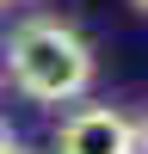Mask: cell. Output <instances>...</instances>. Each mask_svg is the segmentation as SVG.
<instances>
[{
  "instance_id": "5",
  "label": "cell",
  "mask_w": 148,
  "mask_h": 154,
  "mask_svg": "<svg viewBox=\"0 0 148 154\" xmlns=\"http://www.w3.org/2000/svg\"><path fill=\"white\" fill-rule=\"evenodd\" d=\"M0 154H31V148H19V142H12V148H0Z\"/></svg>"
},
{
  "instance_id": "6",
  "label": "cell",
  "mask_w": 148,
  "mask_h": 154,
  "mask_svg": "<svg viewBox=\"0 0 148 154\" xmlns=\"http://www.w3.org/2000/svg\"><path fill=\"white\" fill-rule=\"evenodd\" d=\"M136 6H142V12H148V0H136Z\"/></svg>"
},
{
  "instance_id": "2",
  "label": "cell",
  "mask_w": 148,
  "mask_h": 154,
  "mask_svg": "<svg viewBox=\"0 0 148 154\" xmlns=\"http://www.w3.org/2000/svg\"><path fill=\"white\" fill-rule=\"evenodd\" d=\"M62 154H142L136 123L111 105H86L62 123Z\"/></svg>"
},
{
  "instance_id": "4",
  "label": "cell",
  "mask_w": 148,
  "mask_h": 154,
  "mask_svg": "<svg viewBox=\"0 0 148 154\" xmlns=\"http://www.w3.org/2000/svg\"><path fill=\"white\" fill-rule=\"evenodd\" d=\"M0 148H12V130H6V123H0Z\"/></svg>"
},
{
  "instance_id": "3",
  "label": "cell",
  "mask_w": 148,
  "mask_h": 154,
  "mask_svg": "<svg viewBox=\"0 0 148 154\" xmlns=\"http://www.w3.org/2000/svg\"><path fill=\"white\" fill-rule=\"evenodd\" d=\"M136 142H142V154H148V117H142V130H136Z\"/></svg>"
},
{
  "instance_id": "7",
  "label": "cell",
  "mask_w": 148,
  "mask_h": 154,
  "mask_svg": "<svg viewBox=\"0 0 148 154\" xmlns=\"http://www.w3.org/2000/svg\"><path fill=\"white\" fill-rule=\"evenodd\" d=\"M0 6H6V0H0Z\"/></svg>"
},
{
  "instance_id": "1",
  "label": "cell",
  "mask_w": 148,
  "mask_h": 154,
  "mask_svg": "<svg viewBox=\"0 0 148 154\" xmlns=\"http://www.w3.org/2000/svg\"><path fill=\"white\" fill-rule=\"evenodd\" d=\"M6 68H12V86L37 105H62V99H80L93 86V49L56 19H31L12 31L6 43Z\"/></svg>"
}]
</instances>
